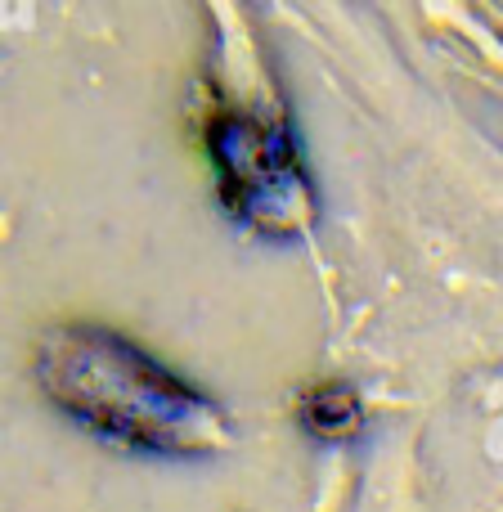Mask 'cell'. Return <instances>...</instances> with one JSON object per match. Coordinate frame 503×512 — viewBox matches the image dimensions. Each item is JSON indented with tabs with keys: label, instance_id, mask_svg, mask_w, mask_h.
<instances>
[{
	"label": "cell",
	"instance_id": "obj_2",
	"mask_svg": "<svg viewBox=\"0 0 503 512\" xmlns=\"http://www.w3.org/2000/svg\"><path fill=\"white\" fill-rule=\"evenodd\" d=\"M301 423H306L310 432L346 436L360 423V400L346 387H319V391H310L306 405H301Z\"/></svg>",
	"mask_w": 503,
	"mask_h": 512
},
{
	"label": "cell",
	"instance_id": "obj_1",
	"mask_svg": "<svg viewBox=\"0 0 503 512\" xmlns=\"http://www.w3.org/2000/svg\"><path fill=\"white\" fill-rule=\"evenodd\" d=\"M41 378L68 414L153 450H194L212 436L216 409L113 333L72 328L41 355Z\"/></svg>",
	"mask_w": 503,
	"mask_h": 512
}]
</instances>
